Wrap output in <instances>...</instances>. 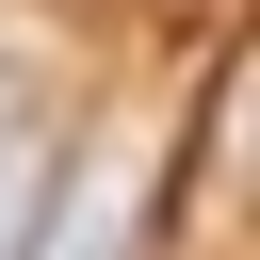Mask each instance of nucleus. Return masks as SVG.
I'll list each match as a JSON object with an SVG mask.
<instances>
[{"instance_id": "f257e3e1", "label": "nucleus", "mask_w": 260, "mask_h": 260, "mask_svg": "<svg viewBox=\"0 0 260 260\" xmlns=\"http://www.w3.org/2000/svg\"><path fill=\"white\" fill-rule=\"evenodd\" d=\"M16 260H146V146L98 130V146L65 162V195H32V244H16Z\"/></svg>"}, {"instance_id": "f03ea898", "label": "nucleus", "mask_w": 260, "mask_h": 260, "mask_svg": "<svg viewBox=\"0 0 260 260\" xmlns=\"http://www.w3.org/2000/svg\"><path fill=\"white\" fill-rule=\"evenodd\" d=\"M32 244V162H16V98H0V260Z\"/></svg>"}]
</instances>
